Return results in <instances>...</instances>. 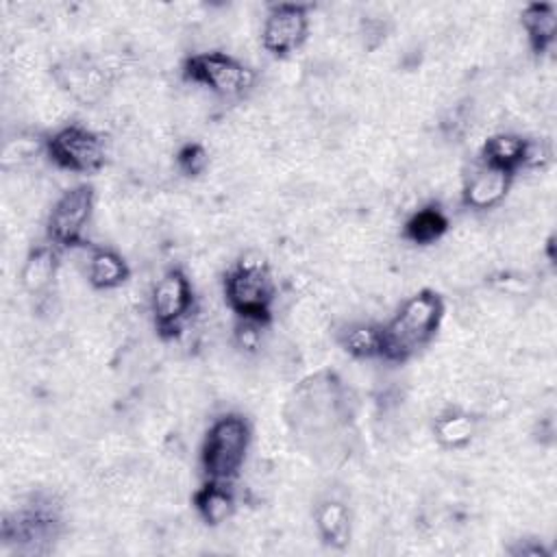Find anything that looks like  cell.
I'll return each mask as SVG.
<instances>
[{"mask_svg":"<svg viewBox=\"0 0 557 557\" xmlns=\"http://www.w3.org/2000/svg\"><path fill=\"white\" fill-rule=\"evenodd\" d=\"M446 315V302L440 292L422 287L409 296L396 313L381 324L383 352L381 359L389 363H405L420 355L437 337Z\"/></svg>","mask_w":557,"mask_h":557,"instance_id":"2","label":"cell"},{"mask_svg":"<svg viewBox=\"0 0 557 557\" xmlns=\"http://www.w3.org/2000/svg\"><path fill=\"white\" fill-rule=\"evenodd\" d=\"M339 348L359 361L381 359L383 352V333L376 322H348L337 333Z\"/></svg>","mask_w":557,"mask_h":557,"instance_id":"21","label":"cell"},{"mask_svg":"<svg viewBox=\"0 0 557 557\" xmlns=\"http://www.w3.org/2000/svg\"><path fill=\"white\" fill-rule=\"evenodd\" d=\"M313 524L320 542L331 550H344L350 544L352 518L339 498H322L313 509Z\"/></svg>","mask_w":557,"mask_h":557,"instance_id":"15","label":"cell"},{"mask_svg":"<svg viewBox=\"0 0 557 557\" xmlns=\"http://www.w3.org/2000/svg\"><path fill=\"white\" fill-rule=\"evenodd\" d=\"M431 431L440 448L463 450L479 433V416L461 407H448L435 416Z\"/></svg>","mask_w":557,"mask_h":557,"instance_id":"16","label":"cell"},{"mask_svg":"<svg viewBox=\"0 0 557 557\" xmlns=\"http://www.w3.org/2000/svg\"><path fill=\"white\" fill-rule=\"evenodd\" d=\"M520 26L527 35V44L533 54L544 57L557 41V4L555 2H529L520 11Z\"/></svg>","mask_w":557,"mask_h":557,"instance_id":"18","label":"cell"},{"mask_svg":"<svg viewBox=\"0 0 557 557\" xmlns=\"http://www.w3.org/2000/svg\"><path fill=\"white\" fill-rule=\"evenodd\" d=\"M61 533V509L54 498L35 496L20 509L4 513L0 540L26 555H44Z\"/></svg>","mask_w":557,"mask_h":557,"instance_id":"5","label":"cell"},{"mask_svg":"<svg viewBox=\"0 0 557 557\" xmlns=\"http://www.w3.org/2000/svg\"><path fill=\"white\" fill-rule=\"evenodd\" d=\"M131 278L128 261L113 248L91 246L87 257V281L94 289L109 292L122 287Z\"/></svg>","mask_w":557,"mask_h":557,"instance_id":"19","label":"cell"},{"mask_svg":"<svg viewBox=\"0 0 557 557\" xmlns=\"http://www.w3.org/2000/svg\"><path fill=\"white\" fill-rule=\"evenodd\" d=\"M222 294L226 307L239 320H255L270 324L276 305V281L272 276L270 263L257 255H242L222 276Z\"/></svg>","mask_w":557,"mask_h":557,"instance_id":"3","label":"cell"},{"mask_svg":"<svg viewBox=\"0 0 557 557\" xmlns=\"http://www.w3.org/2000/svg\"><path fill=\"white\" fill-rule=\"evenodd\" d=\"M450 228V220L440 205H424L416 209L403 224V237L416 246H431L440 242Z\"/></svg>","mask_w":557,"mask_h":557,"instance_id":"20","label":"cell"},{"mask_svg":"<svg viewBox=\"0 0 557 557\" xmlns=\"http://www.w3.org/2000/svg\"><path fill=\"white\" fill-rule=\"evenodd\" d=\"M96 189L91 183H78L63 189L46 218V239L59 250L87 246V228L94 218Z\"/></svg>","mask_w":557,"mask_h":557,"instance_id":"8","label":"cell"},{"mask_svg":"<svg viewBox=\"0 0 557 557\" xmlns=\"http://www.w3.org/2000/svg\"><path fill=\"white\" fill-rule=\"evenodd\" d=\"M527 141L529 137L520 133H509V131L494 133L483 141L479 150V161L494 170L511 174L516 178V174L524 170Z\"/></svg>","mask_w":557,"mask_h":557,"instance_id":"17","label":"cell"},{"mask_svg":"<svg viewBox=\"0 0 557 557\" xmlns=\"http://www.w3.org/2000/svg\"><path fill=\"white\" fill-rule=\"evenodd\" d=\"M355 416L350 389L333 370L302 379L287 403V422L302 437H324L348 424Z\"/></svg>","mask_w":557,"mask_h":557,"instance_id":"1","label":"cell"},{"mask_svg":"<svg viewBox=\"0 0 557 557\" xmlns=\"http://www.w3.org/2000/svg\"><path fill=\"white\" fill-rule=\"evenodd\" d=\"M46 159L72 174H96L107 165L109 150L104 137L78 122L59 126L44 137Z\"/></svg>","mask_w":557,"mask_h":557,"instance_id":"7","label":"cell"},{"mask_svg":"<svg viewBox=\"0 0 557 557\" xmlns=\"http://www.w3.org/2000/svg\"><path fill=\"white\" fill-rule=\"evenodd\" d=\"M265 329L268 324H261V322H255V320H235V326H233V342L239 350L248 352V355H255L261 350L263 346V337H265Z\"/></svg>","mask_w":557,"mask_h":557,"instance_id":"24","label":"cell"},{"mask_svg":"<svg viewBox=\"0 0 557 557\" xmlns=\"http://www.w3.org/2000/svg\"><path fill=\"white\" fill-rule=\"evenodd\" d=\"M52 78L78 104H96L111 85V72L89 57H67L52 67Z\"/></svg>","mask_w":557,"mask_h":557,"instance_id":"11","label":"cell"},{"mask_svg":"<svg viewBox=\"0 0 557 557\" xmlns=\"http://www.w3.org/2000/svg\"><path fill=\"white\" fill-rule=\"evenodd\" d=\"M191 507L207 527H222L237 511V496L233 483L205 479L191 494Z\"/></svg>","mask_w":557,"mask_h":557,"instance_id":"14","label":"cell"},{"mask_svg":"<svg viewBox=\"0 0 557 557\" xmlns=\"http://www.w3.org/2000/svg\"><path fill=\"white\" fill-rule=\"evenodd\" d=\"M252 444V426L244 413L218 416L200 444V470L205 479L233 483L244 470Z\"/></svg>","mask_w":557,"mask_h":557,"instance_id":"4","label":"cell"},{"mask_svg":"<svg viewBox=\"0 0 557 557\" xmlns=\"http://www.w3.org/2000/svg\"><path fill=\"white\" fill-rule=\"evenodd\" d=\"M389 28H392L389 20H385L381 15H363L359 20V26H357V35H359V41H361L363 50L366 52H376L385 44V39L389 35Z\"/></svg>","mask_w":557,"mask_h":557,"instance_id":"23","label":"cell"},{"mask_svg":"<svg viewBox=\"0 0 557 557\" xmlns=\"http://www.w3.org/2000/svg\"><path fill=\"white\" fill-rule=\"evenodd\" d=\"M553 146L548 139L529 137L527 141V157H524V170H540L544 172L553 163Z\"/></svg>","mask_w":557,"mask_h":557,"instance_id":"25","label":"cell"},{"mask_svg":"<svg viewBox=\"0 0 557 557\" xmlns=\"http://www.w3.org/2000/svg\"><path fill=\"white\" fill-rule=\"evenodd\" d=\"M61 252L54 244L48 239L35 244L28 248L22 270H20V285L24 294L35 300V305H41L54 294L59 268H61Z\"/></svg>","mask_w":557,"mask_h":557,"instance_id":"12","label":"cell"},{"mask_svg":"<svg viewBox=\"0 0 557 557\" xmlns=\"http://www.w3.org/2000/svg\"><path fill=\"white\" fill-rule=\"evenodd\" d=\"M513 176L500 170H494L481 161L466 174L461 185V205L470 211H490L496 209L509 194Z\"/></svg>","mask_w":557,"mask_h":557,"instance_id":"13","label":"cell"},{"mask_svg":"<svg viewBox=\"0 0 557 557\" xmlns=\"http://www.w3.org/2000/svg\"><path fill=\"white\" fill-rule=\"evenodd\" d=\"M181 76L220 98H244L257 83V74L250 65L222 50L187 54L181 63Z\"/></svg>","mask_w":557,"mask_h":557,"instance_id":"6","label":"cell"},{"mask_svg":"<svg viewBox=\"0 0 557 557\" xmlns=\"http://www.w3.org/2000/svg\"><path fill=\"white\" fill-rule=\"evenodd\" d=\"M513 557H548L550 550L540 540H516L513 546L507 548Z\"/></svg>","mask_w":557,"mask_h":557,"instance_id":"26","label":"cell"},{"mask_svg":"<svg viewBox=\"0 0 557 557\" xmlns=\"http://www.w3.org/2000/svg\"><path fill=\"white\" fill-rule=\"evenodd\" d=\"M311 4L274 2L268 4L261 24V46L268 54L285 59L300 50L311 28Z\"/></svg>","mask_w":557,"mask_h":557,"instance_id":"10","label":"cell"},{"mask_svg":"<svg viewBox=\"0 0 557 557\" xmlns=\"http://www.w3.org/2000/svg\"><path fill=\"white\" fill-rule=\"evenodd\" d=\"M196 311V292L187 272L172 265L161 272L150 292V315L161 339H174Z\"/></svg>","mask_w":557,"mask_h":557,"instance_id":"9","label":"cell"},{"mask_svg":"<svg viewBox=\"0 0 557 557\" xmlns=\"http://www.w3.org/2000/svg\"><path fill=\"white\" fill-rule=\"evenodd\" d=\"M174 163H176V170L185 178H200L202 174H207V170L211 165V154L200 141H185L176 150Z\"/></svg>","mask_w":557,"mask_h":557,"instance_id":"22","label":"cell"}]
</instances>
